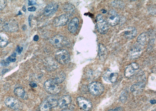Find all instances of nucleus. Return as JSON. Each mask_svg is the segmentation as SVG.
I'll list each match as a JSON object with an SVG mask.
<instances>
[{
  "label": "nucleus",
  "mask_w": 156,
  "mask_h": 111,
  "mask_svg": "<svg viewBox=\"0 0 156 111\" xmlns=\"http://www.w3.org/2000/svg\"><path fill=\"white\" fill-rule=\"evenodd\" d=\"M97 29L98 32L101 34H105L108 32V24L104 16L101 14H98L96 18Z\"/></svg>",
  "instance_id": "1"
},
{
  "label": "nucleus",
  "mask_w": 156,
  "mask_h": 111,
  "mask_svg": "<svg viewBox=\"0 0 156 111\" xmlns=\"http://www.w3.org/2000/svg\"><path fill=\"white\" fill-rule=\"evenodd\" d=\"M44 87L45 91L51 94H58L60 91L59 86L52 80H49L46 81L44 83Z\"/></svg>",
  "instance_id": "2"
},
{
  "label": "nucleus",
  "mask_w": 156,
  "mask_h": 111,
  "mask_svg": "<svg viewBox=\"0 0 156 111\" xmlns=\"http://www.w3.org/2000/svg\"><path fill=\"white\" fill-rule=\"evenodd\" d=\"M89 91L90 94L94 96H98L101 95L104 92V85L98 82H94L89 84Z\"/></svg>",
  "instance_id": "3"
},
{
  "label": "nucleus",
  "mask_w": 156,
  "mask_h": 111,
  "mask_svg": "<svg viewBox=\"0 0 156 111\" xmlns=\"http://www.w3.org/2000/svg\"><path fill=\"white\" fill-rule=\"evenodd\" d=\"M5 105L15 111H21L23 109V105L19 100L13 97H9L5 101Z\"/></svg>",
  "instance_id": "4"
},
{
  "label": "nucleus",
  "mask_w": 156,
  "mask_h": 111,
  "mask_svg": "<svg viewBox=\"0 0 156 111\" xmlns=\"http://www.w3.org/2000/svg\"><path fill=\"white\" fill-rule=\"evenodd\" d=\"M55 57L57 61L61 64H66L70 61V55L65 50L61 49L57 51L55 54Z\"/></svg>",
  "instance_id": "5"
},
{
  "label": "nucleus",
  "mask_w": 156,
  "mask_h": 111,
  "mask_svg": "<svg viewBox=\"0 0 156 111\" xmlns=\"http://www.w3.org/2000/svg\"><path fill=\"white\" fill-rule=\"evenodd\" d=\"M50 43L55 48H60L66 45L68 42L66 37L60 35H57L51 37Z\"/></svg>",
  "instance_id": "6"
},
{
  "label": "nucleus",
  "mask_w": 156,
  "mask_h": 111,
  "mask_svg": "<svg viewBox=\"0 0 156 111\" xmlns=\"http://www.w3.org/2000/svg\"><path fill=\"white\" fill-rule=\"evenodd\" d=\"M120 21V18L116 11L113 9L108 12L107 16V22L111 26H115L118 25Z\"/></svg>",
  "instance_id": "7"
},
{
  "label": "nucleus",
  "mask_w": 156,
  "mask_h": 111,
  "mask_svg": "<svg viewBox=\"0 0 156 111\" xmlns=\"http://www.w3.org/2000/svg\"><path fill=\"white\" fill-rule=\"evenodd\" d=\"M77 101L79 106L83 110L90 111L92 108V104L91 102L83 97H78Z\"/></svg>",
  "instance_id": "8"
},
{
  "label": "nucleus",
  "mask_w": 156,
  "mask_h": 111,
  "mask_svg": "<svg viewBox=\"0 0 156 111\" xmlns=\"http://www.w3.org/2000/svg\"><path fill=\"white\" fill-rule=\"evenodd\" d=\"M118 75V73L109 70H107L103 75V78L107 82L114 83L117 81Z\"/></svg>",
  "instance_id": "9"
},
{
  "label": "nucleus",
  "mask_w": 156,
  "mask_h": 111,
  "mask_svg": "<svg viewBox=\"0 0 156 111\" xmlns=\"http://www.w3.org/2000/svg\"><path fill=\"white\" fill-rule=\"evenodd\" d=\"M139 65L136 62H133L127 67L125 69V75L127 78H130L134 75L136 71L139 69Z\"/></svg>",
  "instance_id": "10"
},
{
  "label": "nucleus",
  "mask_w": 156,
  "mask_h": 111,
  "mask_svg": "<svg viewBox=\"0 0 156 111\" xmlns=\"http://www.w3.org/2000/svg\"><path fill=\"white\" fill-rule=\"evenodd\" d=\"M69 15L63 14L57 17L54 20V26L56 27L65 26L69 21Z\"/></svg>",
  "instance_id": "11"
},
{
  "label": "nucleus",
  "mask_w": 156,
  "mask_h": 111,
  "mask_svg": "<svg viewBox=\"0 0 156 111\" xmlns=\"http://www.w3.org/2000/svg\"><path fill=\"white\" fill-rule=\"evenodd\" d=\"M58 5L56 3H51L46 6L44 10V15L46 16H51L56 12L58 8Z\"/></svg>",
  "instance_id": "12"
},
{
  "label": "nucleus",
  "mask_w": 156,
  "mask_h": 111,
  "mask_svg": "<svg viewBox=\"0 0 156 111\" xmlns=\"http://www.w3.org/2000/svg\"><path fill=\"white\" fill-rule=\"evenodd\" d=\"M142 52L141 48L139 45H134L129 51V55L131 59H137L140 57Z\"/></svg>",
  "instance_id": "13"
},
{
  "label": "nucleus",
  "mask_w": 156,
  "mask_h": 111,
  "mask_svg": "<svg viewBox=\"0 0 156 111\" xmlns=\"http://www.w3.org/2000/svg\"><path fill=\"white\" fill-rule=\"evenodd\" d=\"M150 37V33L144 32L142 33L138 37L137 42L140 45L144 46L148 42Z\"/></svg>",
  "instance_id": "14"
},
{
  "label": "nucleus",
  "mask_w": 156,
  "mask_h": 111,
  "mask_svg": "<svg viewBox=\"0 0 156 111\" xmlns=\"http://www.w3.org/2000/svg\"><path fill=\"white\" fill-rule=\"evenodd\" d=\"M19 29L18 24L15 20L9 21L8 22H6L5 31L15 32L17 31Z\"/></svg>",
  "instance_id": "15"
},
{
  "label": "nucleus",
  "mask_w": 156,
  "mask_h": 111,
  "mask_svg": "<svg viewBox=\"0 0 156 111\" xmlns=\"http://www.w3.org/2000/svg\"><path fill=\"white\" fill-rule=\"evenodd\" d=\"M79 20L77 18H74L68 25V30L70 33H74L76 32L79 27Z\"/></svg>",
  "instance_id": "16"
},
{
  "label": "nucleus",
  "mask_w": 156,
  "mask_h": 111,
  "mask_svg": "<svg viewBox=\"0 0 156 111\" xmlns=\"http://www.w3.org/2000/svg\"><path fill=\"white\" fill-rule=\"evenodd\" d=\"M137 30L134 27H129L125 31L124 36L128 40H132L136 36Z\"/></svg>",
  "instance_id": "17"
},
{
  "label": "nucleus",
  "mask_w": 156,
  "mask_h": 111,
  "mask_svg": "<svg viewBox=\"0 0 156 111\" xmlns=\"http://www.w3.org/2000/svg\"><path fill=\"white\" fill-rule=\"evenodd\" d=\"M71 101L72 99L69 95H64L58 100V105L61 108L65 107L71 103Z\"/></svg>",
  "instance_id": "18"
},
{
  "label": "nucleus",
  "mask_w": 156,
  "mask_h": 111,
  "mask_svg": "<svg viewBox=\"0 0 156 111\" xmlns=\"http://www.w3.org/2000/svg\"><path fill=\"white\" fill-rule=\"evenodd\" d=\"M63 9L66 12V14L69 16L72 15L75 12V6L71 4H67L64 5Z\"/></svg>",
  "instance_id": "19"
},
{
  "label": "nucleus",
  "mask_w": 156,
  "mask_h": 111,
  "mask_svg": "<svg viewBox=\"0 0 156 111\" xmlns=\"http://www.w3.org/2000/svg\"><path fill=\"white\" fill-rule=\"evenodd\" d=\"M14 94L16 96L22 98V99H26V95L24 90L22 87H19L15 89L14 90Z\"/></svg>",
  "instance_id": "20"
},
{
  "label": "nucleus",
  "mask_w": 156,
  "mask_h": 111,
  "mask_svg": "<svg viewBox=\"0 0 156 111\" xmlns=\"http://www.w3.org/2000/svg\"><path fill=\"white\" fill-rule=\"evenodd\" d=\"M51 107L47 100L42 102L40 106V111H51Z\"/></svg>",
  "instance_id": "21"
},
{
  "label": "nucleus",
  "mask_w": 156,
  "mask_h": 111,
  "mask_svg": "<svg viewBox=\"0 0 156 111\" xmlns=\"http://www.w3.org/2000/svg\"><path fill=\"white\" fill-rule=\"evenodd\" d=\"M144 82H140L136 83V84L133 85L131 87V91L133 92H137L144 88Z\"/></svg>",
  "instance_id": "22"
},
{
  "label": "nucleus",
  "mask_w": 156,
  "mask_h": 111,
  "mask_svg": "<svg viewBox=\"0 0 156 111\" xmlns=\"http://www.w3.org/2000/svg\"><path fill=\"white\" fill-rule=\"evenodd\" d=\"M47 100L52 108L56 107L58 105V100L55 96H50L48 97Z\"/></svg>",
  "instance_id": "23"
},
{
  "label": "nucleus",
  "mask_w": 156,
  "mask_h": 111,
  "mask_svg": "<svg viewBox=\"0 0 156 111\" xmlns=\"http://www.w3.org/2000/svg\"><path fill=\"white\" fill-rule=\"evenodd\" d=\"M99 56L100 57L104 58L107 55V51L106 48L102 44H100L99 45Z\"/></svg>",
  "instance_id": "24"
},
{
  "label": "nucleus",
  "mask_w": 156,
  "mask_h": 111,
  "mask_svg": "<svg viewBox=\"0 0 156 111\" xmlns=\"http://www.w3.org/2000/svg\"><path fill=\"white\" fill-rule=\"evenodd\" d=\"M65 78H66V76H65V73H61L55 77L53 80L54 82L58 84L63 82Z\"/></svg>",
  "instance_id": "25"
},
{
  "label": "nucleus",
  "mask_w": 156,
  "mask_h": 111,
  "mask_svg": "<svg viewBox=\"0 0 156 111\" xmlns=\"http://www.w3.org/2000/svg\"><path fill=\"white\" fill-rule=\"evenodd\" d=\"M8 43V40L3 35L0 34V47H4Z\"/></svg>",
  "instance_id": "26"
},
{
  "label": "nucleus",
  "mask_w": 156,
  "mask_h": 111,
  "mask_svg": "<svg viewBox=\"0 0 156 111\" xmlns=\"http://www.w3.org/2000/svg\"><path fill=\"white\" fill-rule=\"evenodd\" d=\"M6 22L0 18V32L5 31Z\"/></svg>",
  "instance_id": "27"
},
{
  "label": "nucleus",
  "mask_w": 156,
  "mask_h": 111,
  "mask_svg": "<svg viewBox=\"0 0 156 111\" xmlns=\"http://www.w3.org/2000/svg\"><path fill=\"white\" fill-rule=\"evenodd\" d=\"M154 40L152 39L149 41L148 47H147V50L148 51H150L152 49L153 47H154Z\"/></svg>",
  "instance_id": "28"
},
{
  "label": "nucleus",
  "mask_w": 156,
  "mask_h": 111,
  "mask_svg": "<svg viewBox=\"0 0 156 111\" xmlns=\"http://www.w3.org/2000/svg\"><path fill=\"white\" fill-rule=\"evenodd\" d=\"M7 2L6 1L1 0L0 1V10L4 9L6 6Z\"/></svg>",
  "instance_id": "29"
},
{
  "label": "nucleus",
  "mask_w": 156,
  "mask_h": 111,
  "mask_svg": "<svg viewBox=\"0 0 156 111\" xmlns=\"http://www.w3.org/2000/svg\"><path fill=\"white\" fill-rule=\"evenodd\" d=\"M16 60L15 58H12V57H8L6 60V62H15Z\"/></svg>",
  "instance_id": "30"
},
{
  "label": "nucleus",
  "mask_w": 156,
  "mask_h": 111,
  "mask_svg": "<svg viewBox=\"0 0 156 111\" xmlns=\"http://www.w3.org/2000/svg\"><path fill=\"white\" fill-rule=\"evenodd\" d=\"M28 2L29 5H33L37 4L36 1H29Z\"/></svg>",
  "instance_id": "31"
},
{
  "label": "nucleus",
  "mask_w": 156,
  "mask_h": 111,
  "mask_svg": "<svg viewBox=\"0 0 156 111\" xmlns=\"http://www.w3.org/2000/svg\"><path fill=\"white\" fill-rule=\"evenodd\" d=\"M28 10L30 12H35L36 10V8L34 6H32L28 8Z\"/></svg>",
  "instance_id": "32"
},
{
  "label": "nucleus",
  "mask_w": 156,
  "mask_h": 111,
  "mask_svg": "<svg viewBox=\"0 0 156 111\" xmlns=\"http://www.w3.org/2000/svg\"><path fill=\"white\" fill-rule=\"evenodd\" d=\"M23 48H22V47H18L17 49L16 50V51H17L19 54H20L21 53L22 50H23Z\"/></svg>",
  "instance_id": "33"
},
{
  "label": "nucleus",
  "mask_w": 156,
  "mask_h": 111,
  "mask_svg": "<svg viewBox=\"0 0 156 111\" xmlns=\"http://www.w3.org/2000/svg\"><path fill=\"white\" fill-rule=\"evenodd\" d=\"M30 85L31 87H33V88H35V87H37V84L33 82L30 83Z\"/></svg>",
  "instance_id": "34"
},
{
  "label": "nucleus",
  "mask_w": 156,
  "mask_h": 111,
  "mask_svg": "<svg viewBox=\"0 0 156 111\" xmlns=\"http://www.w3.org/2000/svg\"><path fill=\"white\" fill-rule=\"evenodd\" d=\"M39 37L38 35H35L34 36L33 40L34 41H37L39 40Z\"/></svg>",
  "instance_id": "35"
},
{
  "label": "nucleus",
  "mask_w": 156,
  "mask_h": 111,
  "mask_svg": "<svg viewBox=\"0 0 156 111\" xmlns=\"http://www.w3.org/2000/svg\"><path fill=\"white\" fill-rule=\"evenodd\" d=\"M2 64L3 66H7L8 65H9V63L6 61H2Z\"/></svg>",
  "instance_id": "36"
},
{
  "label": "nucleus",
  "mask_w": 156,
  "mask_h": 111,
  "mask_svg": "<svg viewBox=\"0 0 156 111\" xmlns=\"http://www.w3.org/2000/svg\"><path fill=\"white\" fill-rule=\"evenodd\" d=\"M22 10H23V12H26V9L25 5H24V6L23 7V8H22Z\"/></svg>",
  "instance_id": "37"
},
{
  "label": "nucleus",
  "mask_w": 156,
  "mask_h": 111,
  "mask_svg": "<svg viewBox=\"0 0 156 111\" xmlns=\"http://www.w3.org/2000/svg\"><path fill=\"white\" fill-rule=\"evenodd\" d=\"M110 111H122L119 109H116Z\"/></svg>",
  "instance_id": "38"
},
{
  "label": "nucleus",
  "mask_w": 156,
  "mask_h": 111,
  "mask_svg": "<svg viewBox=\"0 0 156 111\" xmlns=\"http://www.w3.org/2000/svg\"><path fill=\"white\" fill-rule=\"evenodd\" d=\"M71 111L70 110H62V111Z\"/></svg>",
  "instance_id": "39"
},
{
  "label": "nucleus",
  "mask_w": 156,
  "mask_h": 111,
  "mask_svg": "<svg viewBox=\"0 0 156 111\" xmlns=\"http://www.w3.org/2000/svg\"></svg>",
  "instance_id": "40"
}]
</instances>
